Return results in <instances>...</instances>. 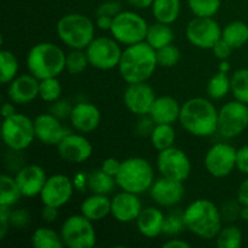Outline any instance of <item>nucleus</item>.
<instances>
[{
    "label": "nucleus",
    "mask_w": 248,
    "mask_h": 248,
    "mask_svg": "<svg viewBox=\"0 0 248 248\" xmlns=\"http://www.w3.org/2000/svg\"><path fill=\"white\" fill-rule=\"evenodd\" d=\"M155 125H156V124H155V121L153 120L152 116H150L149 114L138 116V121L136 123L135 126L136 135L140 136V137L142 138H149L153 130H154Z\"/></svg>",
    "instance_id": "obj_44"
},
{
    "label": "nucleus",
    "mask_w": 248,
    "mask_h": 248,
    "mask_svg": "<svg viewBox=\"0 0 248 248\" xmlns=\"http://www.w3.org/2000/svg\"><path fill=\"white\" fill-rule=\"evenodd\" d=\"M242 219L246 220L248 225V207H244V210H242Z\"/></svg>",
    "instance_id": "obj_60"
},
{
    "label": "nucleus",
    "mask_w": 248,
    "mask_h": 248,
    "mask_svg": "<svg viewBox=\"0 0 248 248\" xmlns=\"http://www.w3.org/2000/svg\"><path fill=\"white\" fill-rule=\"evenodd\" d=\"M232 92L235 99L248 104V69L235 70L232 75Z\"/></svg>",
    "instance_id": "obj_38"
},
{
    "label": "nucleus",
    "mask_w": 248,
    "mask_h": 248,
    "mask_svg": "<svg viewBox=\"0 0 248 248\" xmlns=\"http://www.w3.org/2000/svg\"><path fill=\"white\" fill-rule=\"evenodd\" d=\"M121 44L111 36H97L86 47V55L91 67L99 70H111L119 67L121 55Z\"/></svg>",
    "instance_id": "obj_10"
},
{
    "label": "nucleus",
    "mask_w": 248,
    "mask_h": 248,
    "mask_svg": "<svg viewBox=\"0 0 248 248\" xmlns=\"http://www.w3.org/2000/svg\"><path fill=\"white\" fill-rule=\"evenodd\" d=\"M182 104L172 96L156 97L153 103L149 115L155 124H171L179 120Z\"/></svg>",
    "instance_id": "obj_25"
},
{
    "label": "nucleus",
    "mask_w": 248,
    "mask_h": 248,
    "mask_svg": "<svg viewBox=\"0 0 248 248\" xmlns=\"http://www.w3.org/2000/svg\"><path fill=\"white\" fill-rule=\"evenodd\" d=\"M188 232L202 240H212L223 227L219 207L208 199H198L183 211Z\"/></svg>",
    "instance_id": "obj_3"
},
{
    "label": "nucleus",
    "mask_w": 248,
    "mask_h": 248,
    "mask_svg": "<svg viewBox=\"0 0 248 248\" xmlns=\"http://www.w3.org/2000/svg\"><path fill=\"white\" fill-rule=\"evenodd\" d=\"M157 67L156 50L147 41H142L126 46L125 50H123L118 69L126 84H137L147 82Z\"/></svg>",
    "instance_id": "obj_1"
},
{
    "label": "nucleus",
    "mask_w": 248,
    "mask_h": 248,
    "mask_svg": "<svg viewBox=\"0 0 248 248\" xmlns=\"http://www.w3.org/2000/svg\"><path fill=\"white\" fill-rule=\"evenodd\" d=\"M0 80L2 84H10L18 75L19 63L16 55L10 50L0 51Z\"/></svg>",
    "instance_id": "obj_36"
},
{
    "label": "nucleus",
    "mask_w": 248,
    "mask_h": 248,
    "mask_svg": "<svg viewBox=\"0 0 248 248\" xmlns=\"http://www.w3.org/2000/svg\"><path fill=\"white\" fill-rule=\"evenodd\" d=\"M115 179L121 190L140 195L149 191L155 182L154 167L144 157H128L121 161L120 170Z\"/></svg>",
    "instance_id": "obj_6"
},
{
    "label": "nucleus",
    "mask_w": 248,
    "mask_h": 248,
    "mask_svg": "<svg viewBox=\"0 0 248 248\" xmlns=\"http://www.w3.org/2000/svg\"><path fill=\"white\" fill-rule=\"evenodd\" d=\"M89 58L85 50H70L65 57V70L70 75H79L89 67Z\"/></svg>",
    "instance_id": "obj_39"
},
{
    "label": "nucleus",
    "mask_w": 248,
    "mask_h": 248,
    "mask_svg": "<svg viewBox=\"0 0 248 248\" xmlns=\"http://www.w3.org/2000/svg\"><path fill=\"white\" fill-rule=\"evenodd\" d=\"M190 11L196 17H213L220 9L222 0H186Z\"/></svg>",
    "instance_id": "obj_40"
},
{
    "label": "nucleus",
    "mask_w": 248,
    "mask_h": 248,
    "mask_svg": "<svg viewBox=\"0 0 248 248\" xmlns=\"http://www.w3.org/2000/svg\"><path fill=\"white\" fill-rule=\"evenodd\" d=\"M1 136L9 149L23 152L31 147L36 138L34 120L24 114H14L2 121Z\"/></svg>",
    "instance_id": "obj_7"
},
{
    "label": "nucleus",
    "mask_w": 248,
    "mask_h": 248,
    "mask_svg": "<svg viewBox=\"0 0 248 248\" xmlns=\"http://www.w3.org/2000/svg\"><path fill=\"white\" fill-rule=\"evenodd\" d=\"M52 106H51V109H50V113H52L53 115H56L57 118H60L61 120H63V119H69L70 116V113H72V109L73 107L70 106L69 102L65 101V99H58V101L53 102V103H51Z\"/></svg>",
    "instance_id": "obj_47"
},
{
    "label": "nucleus",
    "mask_w": 248,
    "mask_h": 248,
    "mask_svg": "<svg viewBox=\"0 0 248 248\" xmlns=\"http://www.w3.org/2000/svg\"><path fill=\"white\" fill-rule=\"evenodd\" d=\"M31 245L35 248H63L62 236L61 232L48 227H41L34 230L31 234Z\"/></svg>",
    "instance_id": "obj_32"
},
{
    "label": "nucleus",
    "mask_w": 248,
    "mask_h": 248,
    "mask_svg": "<svg viewBox=\"0 0 248 248\" xmlns=\"http://www.w3.org/2000/svg\"><path fill=\"white\" fill-rule=\"evenodd\" d=\"M176 130L171 124H156L150 135L149 140L153 148L157 152L167 149L174 145L176 142Z\"/></svg>",
    "instance_id": "obj_30"
},
{
    "label": "nucleus",
    "mask_w": 248,
    "mask_h": 248,
    "mask_svg": "<svg viewBox=\"0 0 248 248\" xmlns=\"http://www.w3.org/2000/svg\"><path fill=\"white\" fill-rule=\"evenodd\" d=\"M39 84L40 80L31 73L17 75L9 84L7 97L18 106L31 103L39 97Z\"/></svg>",
    "instance_id": "obj_23"
},
{
    "label": "nucleus",
    "mask_w": 248,
    "mask_h": 248,
    "mask_svg": "<svg viewBox=\"0 0 248 248\" xmlns=\"http://www.w3.org/2000/svg\"><path fill=\"white\" fill-rule=\"evenodd\" d=\"M61 159L70 164H84L91 157L93 147L84 133L69 132L57 145Z\"/></svg>",
    "instance_id": "obj_16"
},
{
    "label": "nucleus",
    "mask_w": 248,
    "mask_h": 248,
    "mask_svg": "<svg viewBox=\"0 0 248 248\" xmlns=\"http://www.w3.org/2000/svg\"><path fill=\"white\" fill-rule=\"evenodd\" d=\"M156 167L161 176L181 182H186L191 173V161L189 156L174 145L159 152Z\"/></svg>",
    "instance_id": "obj_14"
},
{
    "label": "nucleus",
    "mask_w": 248,
    "mask_h": 248,
    "mask_svg": "<svg viewBox=\"0 0 248 248\" xmlns=\"http://www.w3.org/2000/svg\"><path fill=\"white\" fill-rule=\"evenodd\" d=\"M164 212L155 206L143 207L142 212L136 220L138 232L148 239H154V237L160 236L162 234V230H164Z\"/></svg>",
    "instance_id": "obj_24"
},
{
    "label": "nucleus",
    "mask_w": 248,
    "mask_h": 248,
    "mask_svg": "<svg viewBox=\"0 0 248 248\" xmlns=\"http://www.w3.org/2000/svg\"><path fill=\"white\" fill-rule=\"evenodd\" d=\"M164 248H190V244L186 242V240L178 239L177 236L171 237V239L167 240L166 242H164Z\"/></svg>",
    "instance_id": "obj_56"
},
{
    "label": "nucleus",
    "mask_w": 248,
    "mask_h": 248,
    "mask_svg": "<svg viewBox=\"0 0 248 248\" xmlns=\"http://www.w3.org/2000/svg\"><path fill=\"white\" fill-rule=\"evenodd\" d=\"M34 128L36 140L45 145L57 147L61 140L69 133L62 124V120L52 113L39 114L34 119Z\"/></svg>",
    "instance_id": "obj_19"
},
{
    "label": "nucleus",
    "mask_w": 248,
    "mask_h": 248,
    "mask_svg": "<svg viewBox=\"0 0 248 248\" xmlns=\"http://www.w3.org/2000/svg\"><path fill=\"white\" fill-rule=\"evenodd\" d=\"M237 149L232 144L219 142L207 150L203 165L208 173L215 178H225L236 169Z\"/></svg>",
    "instance_id": "obj_13"
},
{
    "label": "nucleus",
    "mask_w": 248,
    "mask_h": 248,
    "mask_svg": "<svg viewBox=\"0 0 248 248\" xmlns=\"http://www.w3.org/2000/svg\"><path fill=\"white\" fill-rule=\"evenodd\" d=\"M73 183H74L75 189H78L79 191H85L86 189H89V174L84 173V172L75 174Z\"/></svg>",
    "instance_id": "obj_54"
},
{
    "label": "nucleus",
    "mask_w": 248,
    "mask_h": 248,
    "mask_svg": "<svg viewBox=\"0 0 248 248\" xmlns=\"http://www.w3.org/2000/svg\"><path fill=\"white\" fill-rule=\"evenodd\" d=\"M14 114H16V108H15V103L14 102H5L4 104H2L1 107V115L2 118L6 119L9 118V116L14 115Z\"/></svg>",
    "instance_id": "obj_57"
},
{
    "label": "nucleus",
    "mask_w": 248,
    "mask_h": 248,
    "mask_svg": "<svg viewBox=\"0 0 248 248\" xmlns=\"http://www.w3.org/2000/svg\"><path fill=\"white\" fill-rule=\"evenodd\" d=\"M222 27L213 17H194L186 27L189 43L198 48L211 50L222 39Z\"/></svg>",
    "instance_id": "obj_12"
},
{
    "label": "nucleus",
    "mask_w": 248,
    "mask_h": 248,
    "mask_svg": "<svg viewBox=\"0 0 248 248\" xmlns=\"http://www.w3.org/2000/svg\"><path fill=\"white\" fill-rule=\"evenodd\" d=\"M248 127V104L234 99L218 110V131L225 140L244 133Z\"/></svg>",
    "instance_id": "obj_11"
},
{
    "label": "nucleus",
    "mask_w": 248,
    "mask_h": 248,
    "mask_svg": "<svg viewBox=\"0 0 248 248\" xmlns=\"http://www.w3.org/2000/svg\"><path fill=\"white\" fill-rule=\"evenodd\" d=\"M216 245L219 248H240L244 240L241 229L237 225L225 224L215 237Z\"/></svg>",
    "instance_id": "obj_35"
},
{
    "label": "nucleus",
    "mask_w": 248,
    "mask_h": 248,
    "mask_svg": "<svg viewBox=\"0 0 248 248\" xmlns=\"http://www.w3.org/2000/svg\"><path fill=\"white\" fill-rule=\"evenodd\" d=\"M116 184L115 177L106 173L104 171L94 170L89 174V190L93 194H102L108 195L115 189Z\"/></svg>",
    "instance_id": "obj_33"
},
{
    "label": "nucleus",
    "mask_w": 248,
    "mask_h": 248,
    "mask_svg": "<svg viewBox=\"0 0 248 248\" xmlns=\"http://www.w3.org/2000/svg\"><path fill=\"white\" fill-rule=\"evenodd\" d=\"M232 92V78L228 73L218 72L207 82V94L213 101H219Z\"/></svg>",
    "instance_id": "obj_34"
},
{
    "label": "nucleus",
    "mask_w": 248,
    "mask_h": 248,
    "mask_svg": "<svg viewBox=\"0 0 248 248\" xmlns=\"http://www.w3.org/2000/svg\"><path fill=\"white\" fill-rule=\"evenodd\" d=\"M21 189L15 177L2 173L0 177V206L14 207L22 198Z\"/></svg>",
    "instance_id": "obj_29"
},
{
    "label": "nucleus",
    "mask_w": 248,
    "mask_h": 248,
    "mask_svg": "<svg viewBox=\"0 0 248 248\" xmlns=\"http://www.w3.org/2000/svg\"><path fill=\"white\" fill-rule=\"evenodd\" d=\"M80 213L93 223L103 220L111 213V199L108 195L92 193L80 205Z\"/></svg>",
    "instance_id": "obj_26"
},
{
    "label": "nucleus",
    "mask_w": 248,
    "mask_h": 248,
    "mask_svg": "<svg viewBox=\"0 0 248 248\" xmlns=\"http://www.w3.org/2000/svg\"><path fill=\"white\" fill-rule=\"evenodd\" d=\"M155 99V91L147 82L127 84L124 91V104L127 110L136 116L149 114Z\"/></svg>",
    "instance_id": "obj_17"
},
{
    "label": "nucleus",
    "mask_w": 248,
    "mask_h": 248,
    "mask_svg": "<svg viewBox=\"0 0 248 248\" xmlns=\"http://www.w3.org/2000/svg\"><path fill=\"white\" fill-rule=\"evenodd\" d=\"M123 11V6L119 1L116 0H107L103 1L102 4L98 5L96 10V15H103V16H109V17H115L116 15L120 14Z\"/></svg>",
    "instance_id": "obj_46"
},
{
    "label": "nucleus",
    "mask_w": 248,
    "mask_h": 248,
    "mask_svg": "<svg viewBox=\"0 0 248 248\" xmlns=\"http://www.w3.org/2000/svg\"><path fill=\"white\" fill-rule=\"evenodd\" d=\"M242 210L244 206L240 203L237 199H229L225 200L219 206L220 217L224 224H234L242 218Z\"/></svg>",
    "instance_id": "obj_42"
},
{
    "label": "nucleus",
    "mask_w": 248,
    "mask_h": 248,
    "mask_svg": "<svg viewBox=\"0 0 248 248\" xmlns=\"http://www.w3.org/2000/svg\"><path fill=\"white\" fill-rule=\"evenodd\" d=\"M10 213H11V207L7 206H0V239L4 240L9 232L10 227Z\"/></svg>",
    "instance_id": "obj_49"
},
{
    "label": "nucleus",
    "mask_w": 248,
    "mask_h": 248,
    "mask_svg": "<svg viewBox=\"0 0 248 248\" xmlns=\"http://www.w3.org/2000/svg\"><path fill=\"white\" fill-rule=\"evenodd\" d=\"M181 126L194 137H210L218 131V110L211 99L194 97L182 104Z\"/></svg>",
    "instance_id": "obj_2"
},
{
    "label": "nucleus",
    "mask_w": 248,
    "mask_h": 248,
    "mask_svg": "<svg viewBox=\"0 0 248 248\" xmlns=\"http://www.w3.org/2000/svg\"><path fill=\"white\" fill-rule=\"evenodd\" d=\"M236 169L245 176H248V144L244 145L236 153Z\"/></svg>",
    "instance_id": "obj_50"
},
{
    "label": "nucleus",
    "mask_w": 248,
    "mask_h": 248,
    "mask_svg": "<svg viewBox=\"0 0 248 248\" xmlns=\"http://www.w3.org/2000/svg\"><path fill=\"white\" fill-rule=\"evenodd\" d=\"M75 186L73 179L65 174H52L47 177L40 193V200L43 205L53 206V207H63L67 205L73 198Z\"/></svg>",
    "instance_id": "obj_15"
},
{
    "label": "nucleus",
    "mask_w": 248,
    "mask_h": 248,
    "mask_svg": "<svg viewBox=\"0 0 248 248\" xmlns=\"http://www.w3.org/2000/svg\"><path fill=\"white\" fill-rule=\"evenodd\" d=\"M62 96V85L58 77L47 78L40 80L39 84V97L46 103H53Z\"/></svg>",
    "instance_id": "obj_37"
},
{
    "label": "nucleus",
    "mask_w": 248,
    "mask_h": 248,
    "mask_svg": "<svg viewBox=\"0 0 248 248\" xmlns=\"http://www.w3.org/2000/svg\"><path fill=\"white\" fill-rule=\"evenodd\" d=\"M31 222V215L26 208H16L11 210L10 213V224L16 229H23Z\"/></svg>",
    "instance_id": "obj_45"
},
{
    "label": "nucleus",
    "mask_w": 248,
    "mask_h": 248,
    "mask_svg": "<svg viewBox=\"0 0 248 248\" xmlns=\"http://www.w3.org/2000/svg\"><path fill=\"white\" fill-rule=\"evenodd\" d=\"M15 179L24 198H35L40 195L47 176L39 165H24L15 173Z\"/></svg>",
    "instance_id": "obj_22"
},
{
    "label": "nucleus",
    "mask_w": 248,
    "mask_h": 248,
    "mask_svg": "<svg viewBox=\"0 0 248 248\" xmlns=\"http://www.w3.org/2000/svg\"><path fill=\"white\" fill-rule=\"evenodd\" d=\"M232 67H230V63L228 62V60H223L219 62V65H218V72L222 73H229Z\"/></svg>",
    "instance_id": "obj_59"
},
{
    "label": "nucleus",
    "mask_w": 248,
    "mask_h": 248,
    "mask_svg": "<svg viewBox=\"0 0 248 248\" xmlns=\"http://www.w3.org/2000/svg\"><path fill=\"white\" fill-rule=\"evenodd\" d=\"M236 199L244 207H248V176L240 183L237 188Z\"/></svg>",
    "instance_id": "obj_53"
},
{
    "label": "nucleus",
    "mask_w": 248,
    "mask_h": 248,
    "mask_svg": "<svg viewBox=\"0 0 248 248\" xmlns=\"http://www.w3.org/2000/svg\"><path fill=\"white\" fill-rule=\"evenodd\" d=\"M184 230H186V222H184L183 211H173V212L165 216L162 234L166 235V236L173 237L178 236Z\"/></svg>",
    "instance_id": "obj_41"
},
{
    "label": "nucleus",
    "mask_w": 248,
    "mask_h": 248,
    "mask_svg": "<svg viewBox=\"0 0 248 248\" xmlns=\"http://www.w3.org/2000/svg\"><path fill=\"white\" fill-rule=\"evenodd\" d=\"M156 58L159 67L172 68L181 61V51L176 45L171 44L156 50Z\"/></svg>",
    "instance_id": "obj_43"
},
{
    "label": "nucleus",
    "mask_w": 248,
    "mask_h": 248,
    "mask_svg": "<svg viewBox=\"0 0 248 248\" xmlns=\"http://www.w3.org/2000/svg\"><path fill=\"white\" fill-rule=\"evenodd\" d=\"M145 41L154 50H159V48L173 44L174 31L171 28V24L161 23V22L157 21L153 24H149Z\"/></svg>",
    "instance_id": "obj_27"
},
{
    "label": "nucleus",
    "mask_w": 248,
    "mask_h": 248,
    "mask_svg": "<svg viewBox=\"0 0 248 248\" xmlns=\"http://www.w3.org/2000/svg\"><path fill=\"white\" fill-rule=\"evenodd\" d=\"M67 53L58 45L48 41L35 44L27 53L26 64L29 73L39 80L60 77L65 70Z\"/></svg>",
    "instance_id": "obj_4"
},
{
    "label": "nucleus",
    "mask_w": 248,
    "mask_h": 248,
    "mask_svg": "<svg viewBox=\"0 0 248 248\" xmlns=\"http://www.w3.org/2000/svg\"><path fill=\"white\" fill-rule=\"evenodd\" d=\"M143 210L142 201L138 194L121 190L111 199L110 216L119 223L136 222Z\"/></svg>",
    "instance_id": "obj_20"
},
{
    "label": "nucleus",
    "mask_w": 248,
    "mask_h": 248,
    "mask_svg": "<svg viewBox=\"0 0 248 248\" xmlns=\"http://www.w3.org/2000/svg\"><path fill=\"white\" fill-rule=\"evenodd\" d=\"M211 50H212L213 55L216 56V58H218L219 61H223V60H228V58L232 56V50H234V48H232V46L224 40V39H219Z\"/></svg>",
    "instance_id": "obj_48"
},
{
    "label": "nucleus",
    "mask_w": 248,
    "mask_h": 248,
    "mask_svg": "<svg viewBox=\"0 0 248 248\" xmlns=\"http://www.w3.org/2000/svg\"><path fill=\"white\" fill-rule=\"evenodd\" d=\"M120 166L121 161H119L118 159H115V157H107V159H104L103 161H102L99 169H101L102 171L106 172V173L115 177L116 174H118L119 170H120Z\"/></svg>",
    "instance_id": "obj_51"
},
{
    "label": "nucleus",
    "mask_w": 248,
    "mask_h": 248,
    "mask_svg": "<svg viewBox=\"0 0 248 248\" xmlns=\"http://www.w3.org/2000/svg\"><path fill=\"white\" fill-rule=\"evenodd\" d=\"M56 31L60 40L70 50H86L96 38V23L86 15L72 12L58 19Z\"/></svg>",
    "instance_id": "obj_5"
},
{
    "label": "nucleus",
    "mask_w": 248,
    "mask_h": 248,
    "mask_svg": "<svg viewBox=\"0 0 248 248\" xmlns=\"http://www.w3.org/2000/svg\"><path fill=\"white\" fill-rule=\"evenodd\" d=\"M60 216V208L53 207V206H47L44 205L43 210H41V218L45 223L51 224V223L56 222Z\"/></svg>",
    "instance_id": "obj_52"
},
{
    "label": "nucleus",
    "mask_w": 248,
    "mask_h": 248,
    "mask_svg": "<svg viewBox=\"0 0 248 248\" xmlns=\"http://www.w3.org/2000/svg\"><path fill=\"white\" fill-rule=\"evenodd\" d=\"M152 12L155 21L173 24L181 15V0H154Z\"/></svg>",
    "instance_id": "obj_28"
},
{
    "label": "nucleus",
    "mask_w": 248,
    "mask_h": 248,
    "mask_svg": "<svg viewBox=\"0 0 248 248\" xmlns=\"http://www.w3.org/2000/svg\"><path fill=\"white\" fill-rule=\"evenodd\" d=\"M148 22L143 16L135 11H121L113 19L110 34L121 45L130 46L145 41Z\"/></svg>",
    "instance_id": "obj_8"
},
{
    "label": "nucleus",
    "mask_w": 248,
    "mask_h": 248,
    "mask_svg": "<svg viewBox=\"0 0 248 248\" xmlns=\"http://www.w3.org/2000/svg\"><path fill=\"white\" fill-rule=\"evenodd\" d=\"M127 4H130L131 6L135 7V9H148V7H152V4L154 0H126Z\"/></svg>",
    "instance_id": "obj_58"
},
{
    "label": "nucleus",
    "mask_w": 248,
    "mask_h": 248,
    "mask_svg": "<svg viewBox=\"0 0 248 248\" xmlns=\"http://www.w3.org/2000/svg\"><path fill=\"white\" fill-rule=\"evenodd\" d=\"M61 236L64 246L69 248H92L97 242L93 222L85 216H69L61 225Z\"/></svg>",
    "instance_id": "obj_9"
},
{
    "label": "nucleus",
    "mask_w": 248,
    "mask_h": 248,
    "mask_svg": "<svg viewBox=\"0 0 248 248\" xmlns=\"http://www.w3.org/2000/svg\"><path fill=\"white\" fill-rule=\"evenodd\" d=\"M222 39L232 48H240L248 43V24L242 21H232L223 28Z\"/></svg>",
    "instance_id": "obj_31"
},
{
    "label": "nucleus",
    "mask_w": 248,
    "mask_h": 248,
    "mask_svg": "<svg viewBox=\"0 0 248 248\" xmlns=\"http://www.w3.org/2000/svg\"><path fill=\"white\" fill-rule=\"evenodd\" d=\"M150 198L161 207H174L183 200L186 188L184 182L161 176L155 179L149 190Z\"/></svg>",
    "instance_id": "obj_18"
},
{
    "label": "nucleus",
    "mask_w": 248,
    "mask_h": 248,
    "mask_svg": "<svg viewBox=\"0 0 248 248\" xmlns=\"http://www.w3.org/2000/svg\"><path fill=\"white\" fill-rule=\"evenodd\" d=\"M113 19L114 17H109V16H103V15H99L97 16L96 18V27L101 31H110L111 24H113Z\"/></svg>",
    "instance_id": "obj_55"
},
{
    "label": "nucleus",
    "mask_w": 248,
    "mask_h": 248,
    "mask_svg": "<svg viewBox=\"0 0 248 248\" xmlns=\"http://www.w3.org/2000/svg\"><path fill=\"white\" fill-rule=\"evenodd\" d=\"M101 119L102 115L98 107L90 102H79L74 104L69 116L73 128L84 135L96 131L101 124Z\"/></svg>",
    "instance_id": "obj_21"
}]
</instances>
